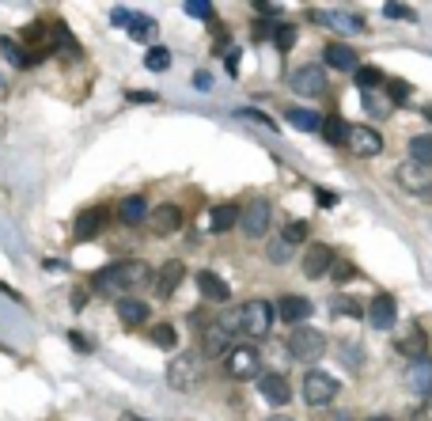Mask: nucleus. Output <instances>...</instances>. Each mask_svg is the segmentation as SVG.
Segmentation results:
<instances>
[{"mask_svg": "<svg viewBox=\"0 0 432 421\" xmlns=\"http://www.w3.org/2000/svg\"><path fill=\"white\" fill-rule=\"evenodd\" d=\"M156 281V274L148 269V262L140 258H129V262H110L91 274V293L99 296H114V293H126V288H137V285H148Z\"/></svg>", "mask_w": 432, "mask_h": 421, "instance_id": "obj_1", "label": "nucleus"}, {"mask_svg": "<svg viewBox=\"0 0 432 421\" xmlns=\"http://www.w3.org/2000/svg\"><path fill=\"white\" fill-rule=\"evenodd\" d=\"M274 319H277V307L269 300H247L239 307V330L250 334V338H266L274 330Z\"/></svg>", "mask_w": 432, "mask_h": 421, "instance_id": "obj_2", "label": "nucleus"}, {"mask_svg": "<svg viewBox=\"0 0 432 421\" xmlns=\"http://www.w3.org/2000/svg\"><path fill=\"white\" fill-rule=\"evenodd\" d=\"M288 353H292L296 361H318L326 353V334L315 330V326H292V334H288Z\"/></svg>", "mask_w": 432, "mask_h": 421, "instance_id": "obj_3", "label": "nucleus"}, {"mask_svg": "<svg viewBox=\"0 0 432 421\" xmlns=\"http://www.w3.org/2000/svg\"><path fill=\"white\" fill-rule=\"evenodd\" d=\"M337 391H342V383H337L330 372L311 368V372L304 376V399L311 402V406H326V402H334Z\"/></svg>", "mask_w": 432, "mask_h": 421, "instance_id": "obj_4", "label": "nucleus"}, {"mask_svg": "<svg viewBox=\"0 0 432 421\" xmlns=\"http://www.w3.org/2000/svg\"><path fill=\"white\" fill-rule=\"evenodd\" d=\"M197 380H201V357H194V353H178V357L167 364V383H171L175 391H190Z\"/></svg>", "mask_w": 432, "mask_h": 421, "instance_id": "obj_5", "label": "nucleus"}, {"mask_svg": "<svg viewBox=\"0 0 432 421\" xmlns=\"http://www.w3.org/2000/svg\"><path fill=\"white\" fill-rule=\"evenodd\" d=\"M394 179H398V186L406 194H413V198H432V167H421V163L410 160L394 171Z\"/></svg>", "mask_w": 432, "mask_h": 421, "instance_id": "obj_6", "label": "nucleus"}, {"mask_svg": "<svg viewBox=\"0 0 432 421\" xmlns=\"http://www.w3.org/2000/svg\"><path fill=\"white\" fill-rule=\"evenodd\" d=\"M288 88H292L296 95H304V99L323 95L326 91V69L323 65H299L292 76H288Z\"/></svg>", "mask_w": 432, "mask_h": 421, "instance_id": "obj_7", "label": "nucleus"}, {"mask_svg": "<svg viewBox=\"0 0 432 421\" xmlns=\"http://www.w3.org/2000/svg\"><path fill=\"white\" fill-rule=\"evenodd\" d=\"M269 220H274V209H269V201H262V198L247 201V205H243V213H239V228H243V236H250V239L266 236Z\"/></svg>", "mask_w": 432, "mask_h": 421, "instance_id": "obj_8", "label": "nucleus"}, {"mask_svg": "<svg viewBox=\"0 0 432 421\" xmlns=\"http://www.w3.org/2000/svg\"><path fill=\"white\" fill-rule=\"evenodd\" d=\"M224 364H228V372L236 380H250V376H258V368H262V353L255 345H231V353L224 357Z\"/></svg>", "mask_w": 432, "mask_h": 421, "instance_id": "obj_9", "label": "nucleus"}, {"mask_svg": "<svg viewBox=\"0 0 432 421\" xmlns=\"http://www.w3.org/2000/svg\"><path fill=\"white\" fill-rule=\"evenodd\" d=\"M345 148H349L353 156H360V160H372V156L383 152V137H379V129H372V126H349Z\"/></svg>", "mask_w": 432, "mask_h": 421, "instance_id": "obj_10", "label": "nucleus"}, {"mask_svg": "<svg viewBox=\"0 0 432 421\" xmlns=\"http://www.w3.org/2000/svg\"><path fill=\"white\" fill-rule=\"evenodd\" d=\"M368 323L375 330H391V326L398 323V300H394L391 293H375L372 304H368Z\"/></svg>", "mask_w": 432, "mask_h": 421, "instance_id": "obj_11", "label": "nucleus"}, {"mask_svg": "<svg viewBox=\"0 0 432 421\" xmlns=\"http://www.w3.org/2000/svg\"><path fill=\"white\" fill-rule=\"evenodd\" d=\"M231 345H236V342H231V330H228L220 319L209 323V326L201 330V353H205V357H228Z\"/></svg>", "mask_w": 432, "mask_h": 421, "instance_id": "obj_12", "label": "nucleus"}, {"mask_svg": "<svg viewBox=\"0 0 432 421\" xmlns=\"http://www.w3.org/2000/svg\"><path fill=\"white\" fill-rule=\"evenodd\" d=\"M334 250L326 247V243H311V247L304 250V277H311V281H318V277H326L334 269Z\"/></svg>", "mask_w": 432, "mask_h": 421, "instance_id": "obj_13", "label": "nucleus"}, {"mask_svg": "<svg viewBox=\"0 0 432 421\" xmlns=\"http://www.w3.org/2000/svg\"><path fill=\"white\" fill-rule=\"evenodd\" d=\"M394 349H398L402 357H410V364H413V361L428 357V334L421 330L417 323H406V334H398V342H394Z\"/></svg>", "mask_w": 432, "mask_h": 421, "instance_id": "obj_14", "label": "nucleus"}, {"mask_svg": "<svg viewBox=\"0 0 432 421\" xmlns=\"http://www.w3.org/2000/svg\"><path fill=\"white\" fill-rule=\"evenodd\" d=\"M182 277H186V266L178 258H167L163 266H159V274H156V296L159 300H171V296L178 293V285H182Z\"/></svg>", "mask_w": 432, "mask_h": 421, "instance_id": "obj_15", "label": "nucleus"}, {"mask_svg": "<svg viewBox=\"0 0 432 421\" xmlns=\"http://www.w3.org/2000/svg\"><path fill=\"white\" fill-rule=\"evenodd\" d=\"M406 387H410V395H417V399L432 395V357L406 364Z\"/></svg>", "mask_w": 432, "mask_h": 421, "instance_id": "obj_16", "label": "nucleus"}, {"mask_svg": "<svg viewBox=\"0 0 432 421\" xmlns=\"http://www.w3.org/2000/svg\"><path fill=\"white\" fill-rule=\"evenodd\" d=\"M148 224H152V232L156 236H175L178 228H182V209L178 205H156L152 213H148Z\"/></svg>", "mask_w": 432, "mask_h": 421, "instance_id": "obj_17", "label": "nucleus"}, {"mask_svg": "<svg viewBox=\"0 0 432 421\" xmlns=\"http://www.w3.org/2000/svg\"><path fill=\"white\" fill-rule=\"evenodd\" d=\"M258 391L269 406H288V399H292V387H288V380L281 376V372H266V376L258 380Z\"/></svg>", "mask_w": 432, "mask_h": 421, "instance_id": "obj_18", "label": "nucleus"}, {"mask_svg": "<svg viewBox=\"0 0 432 421\" xmlns=\"http://www.w3.org/2000/svg\"><path fill=\"white\" fill-rule=\"evenodd\" d=\"M110 220V209L107 205H95V209H83L76 217V239H95Z\"/></svg>", "mask_w": 432, "mask_h": 421, "instance_id": "obj_19", "label": "nucleus"}, {"mask_svg": "<svg viewBox=\"0 0 432 421\" xmlns=\"http://www.w3.org/2000/svg\"><path fill=\"white\" fill-rule=\"evenodd\" d=\"M197 288H201V296L212 300V304H228L231 300L228 281H224L220 274H212V269H201V274H197Z\"/></svg>", "mask_w": 432, "mask_h": 421, "instance_id": "obj_20", "label": "nucleus"}, {"mask_svg": "<svg viewBox=\"0 0 432 421\" xmlns=\"http://www.w3.org/2000/svg\"><path fill=\"white\" fill-rule=\"evenodd\" d=\"M323 58H326V65L330 69H342V72H356L360 69V61H356V50L353 46H345V42H330L323 50Z\"/></svg>", "mask_w": 432, "mask_h": 421, "instance_id": "obj_21", "label": "nucleus"}, {"mask_svg": "<svg viewBox=\"0 0 432 421\" xmlns=\"http://www.w3.org/2000/svg\"><path fill=\"white\" fill-rule=\"evenodd\" d=\"M277 315H281L285 323L304 326L307 319H311V300H307V296H285V300L277 304Z\"/></svg>", "mask_w": 432, "mask_h": 421, "instance_id": "obj_22", "label": "nucleus"}, {"mask_svg": "<svg viewBox=\"0 0 432 421\" xmlns=\"http://www.w3.org/2000/svg\"><path fill=\"white\" fill-rule=\"evenodd\" d=\"M239 205H231V201H224V205H216V209L209 213V228L216 232V236H224V232H231L239 224Z\"/></svg>", "mask_w": 432, "mask_h": 421, "instance_id": "obj_23", "label": "nucleus"}, {"mask_svg": "<svg viewBox=\"0 0 432 421\" xmlns=\"http://www.w3.org/2000/svg\"><path fill=\"white\" fill-rule=\"evenodd\" d=\"M118 220L121 224H140V220H148V198L144 194H133V198H126L118 205Z\"/></svg>", "mask_w": 432, "mask_h": 421, "instance_id": "obj_24", "label": "nucleus"}, {"mask_svg": "<svg viewBox=\"0 0 432 421\" xmlns=\"http://www.w3.org/2000/svg\"><path fill=\"white\" fill-rule=\"evenodd\" d=\"M118 319L129 323V326L148 323V304L144 300H133V296H121V300H118Z\"/></svg>", "mask_w": 432, "mask_h": 421, "instance_id": "obj_25", "label": "nucleus"}, {"mask_svg": "<svg viewBox=\"0 0 432 421\" xmlns=\"http://www.w3.org/2000/svg\"><path fill=\"white\" fill-rule=\"evenodd\" d=\"M318 133H323L326 145H345V140H349V126H345V118H342V114H326V118H323V129H318Z\"/></svg>", "mask_w": 432, "mask_h": 421, "instance_id": "obj_26", "label": "nucleus"}, {"mask_svg": "<svg viewBox=\"0 0 432 421\" xmlns=\"http://www.w3.org/2000/svg\"><path fill=\"white\" fill-rule=\"evenodd\" d=\"M285 118H288V126L304 129V133H315V129H323V118H318L315 110H304V107H288Z\"/></svg>", "mask_w": 432, "mask_h": 421, "instance_id": "obj_27", "label": "nucleus"}, {"mask_svg": "<svg viewBox=\"0 0 432 421\" xmlns=\"http://www.w3.org/2000/svg\"><path fill=\"white\" fill-rule=\"evenodd\" d=\"M410 160L421 163V167H432V133L410 137Z\"/></svg>", "mask_w": 432, "mask_h": 421, "instance_id": "obj_28", "label": "nucleus"}, {"mask_svg": "<svg viewBox=\"0 0 432 421\" xmlns=\"http://www.w3.org/2000/svg\"><path fill=\"white\" fill-rule=\"evenodd\" d=\"M356 83H360L364 91H372V88H383V83H387V76H383L375 65H360V69H356Z\"/></svg>", "mask_w": 432, "mask_h": 421, "instance_id": "obj_29", "label": "nucleus"}, {"mask_svg": "<svg viewBox=\"0 0 432 421\" xmlns=\"http://www.w3.org/2000/svg\"><path fill=\"white\" fill-rule=\"evenodd\" d=\"M156 20H148V15H133V27H129V34H133L137 42H152L156 39Z\"/></svg>", "mask_w": 432, "mask_h": 421, "instance_id": "obj_30", "label": "nucleus"}, {"mask_svg": "<svg viewBox=\"0 0 432 421\" xmlns=\"http://www.w3.org/2000/svg\"><path fill=\"white\" fill-rule=\"evenodd\" d=\"M266 258L274 262V266H285V262L292 258V247H288V243L277 236V239H269V247H266Z\"/></svg>", "mask_w": 432, "mask_h": 421, "instance_id": "obj_31", "label": "nucleus"}, {"mask_svg": "<svg viewBox=\"0 0 432 421\" xmlns=\"http://www.w3.org/2000/svg\"><path fill=\"white\" fill-rule=\"evenodd\" d=\"M152 342L163 345V349H175V345H178L175 326H171V323H156V326H152Z\"/></svg>", "mask_w": 432, "mask_h": 421, "instance_id": "obj_32", "label": "nucleus"}, {"mask_svg": "<svg viewBox=\"0 0 432 421\" xmlns=\"http://www.w3.org/2000/svg\"><path fill=\"white\" fill-rule=\"evenodd\" d=\"M144 65H148L152 72H163L167 65H171V50H163V46H152V50L144 53Z\"/></svg>", "mask_w": 432, "mask_h": 421, "instance_id": "obj_33", "label": "nucleus"}, {"mask_svg": "<svg viewBox=\"0 0 432 421\" xmlns=\"http://www.w3.org/2000/svg\"><path fill=\"white\" fill-rule=\"evenodd\" d=\"M274 42H277V50H281V53H288V50L296 46V27H292V23H277Z\"/></svg>", "mask_w": 432, "mask_h": 421, "instance_id": "obj_34", "label": "nucleus"}, {"mask_svg": "<svg viewBox=\"0 0 432 421\" xmlns=\"http://www.w3.org/2000/svg\"><path fill=\"white\" fill-rule=\"evenodd\" d=\"M281 239H285L288 247H296V243H304V239H307V220H292V224H285V232H281Z\"/></svg>", "mask_w": 432, "mask_h": 421, "instance_id": "obj_35", "label": "nucleus"}, {"mask_svg": "<svg viewBox=\"0 0 432 421\" xmlns=\"http://www.w3.org/2000/svg\"><path fill=\"white\" fill-rule=\"evenodd\" d=\"M0 50H4V58L15 65V69H27V53H23V46H15L12 39H0Z\"/></svg>", "mask_w": 432, "mask_h": 421, "instance_id": "obj_36", "label": "nucleus"}, {"mask_svg": "<svg viewBox=\"0 0 432 421\" xmlns=\"http://www.w3.org/2000/svg\"><path fill=\"white\" fill-rule=\"evenodd\" d=\"M410 83L406 80H387V95H391V102H394V107H402V102H406L410 99Z\"/></svg>", "mask_w": 432, "mask_h": 421, "instance_id": "obj_37", "label": "nucleus"}, {"mask_svg": "<svg viewBox=\"0 0 432 421\" xmlns=\"http://www.w3.org/2000/svg\"><path fill=\"white\" fill-rule=\"evenodd\" d=\"M330 23L337 27V31H349V34H360V31H364V20H360V15H334Z\"/></svg>", "mask_w": 432, "mask_h": 421, "instance_id": "obj_38", "label": "nucleus"}, {"mask_svg": "<svg viewBox=\"0 0 432 421\" xmlns=\"http://www.w3.org/2000/svg\"><path fill=\"white\" fill-rule=\"evenodd\" d=\"M330 277L337 281V285H345V281H353V277H356V266H353V262H345V258H337V262H334V269H330Z\"/></svg>", "mask_w": 432, "mask_h": 421, "instance_id": "obj_39", "label": "nucleus"}, {"mask_svg": "<svg viewBox=\"0 0 432 421\" xmlns=\"http://www.w3.org/2000/svg\"><path fill=\"white\" fill-rule=\"evenodd\" d=\"M383 15H387V20H406V23L417 20V12L406 8V4H383Z\"/></svg>", "mask_w": 432, "mask_h": 421, "instance_id": "obj_40", "label": "nucleus"}, {"mask_svg": "<svg viewBox=\"0 0 432 421\" xmlns=\"http://www.w3.org/2000/svg\"><path fill=\"white\" fill-rule=\"evenodd\" d=\"M236 114H239V118H250V121H258V126H266L269 133H274V129H277V121H274V118H266V114H262V110H250V107H243V110H236Z\"/></svg>", "mask_w": 432, "mask_h": 421, "instance_id": "obj_41", "label": "nucleus"}, {"mask_svg": "<svg viewBox=\"0 0 432 421\" xmlns=\"http://www.w3.org/2000/svg\"><path fill=\"white\" fill-rule=\"evenodd\" d=\"M186 15H197V20H212V4H205V0H186Z\"/></svg>", "mask_w": 432, "mask_h": 421, "instance_id": "obj_42", "label": "nucleus"}, {"mask_svg": "<svg viewBox=\"0 0 432 421\" xmlns=\"http://www.w3.org/2000/svg\"><path fill=\"white\" fill-rule=\"evenodd\" d=\"M110 23L129 31V27H133V12H129V8H114V12H110Z\"/></svg>", "mask_w": 432, "mask_h": 421, "instance_id": "obj_43", "label": "nucleus"}, {"mask_svg": "<svg viewBox=\"0 0 432 421\" xmlns=\"http://www.w3.org/2000/svg\"><path fill=\"white\" fill-rule=\"evenodd\" d=\"M315 201L323 205V209H334V205H337V194H334V190H323V186H318V190H315Z\"/></svg>", "mask_w": 432, "mask_h": 421, "instance_id": "obj_44", "label": "nucleus"}, {"mask_svg": "<svg viewBox=\"0 0 432 421\" xmlns=\"http://www.w3.org/2000/svg\"><path fill=\"white\" fill-rule=\"evenodd\" d=\"M334 312H342V315H360V304H356V300H337Z\"/></svg>", "mask_w": 432, "mask_h": 421, "instance_id": "obj_45", "label": "nucleus"}, {"mask_svg": "<svg viewBox=\"0 0 432 421\" xmlns=\"http://www.w3.org/2000/svg\"><path fill=\"white\" fill-rule=\"evenodd\" d=\"M274 31H277V27L269 23V20H258L255 23V39H266V34H274Z\"/></svg>", "mask_w": 432, "mask_h": 421, "instance_id": "obj_46", "label": "nucleus"}, {"mask_svg": "<svg viewBox=\"0 0 432 421\" xmlns=\"http://www.w3.org/2000/svg\"><path fill=\"white\" fill-rule=\"evenodd\" d=\"M194 88H197V91H209V88H212V76H209V72H197V76H194Z\"/></svg>", "mask_w": 432, "mask_h": 421, "instance_id": "obj_47", "label": "nucleus"}, {"mask_svg": "<svg viewBox=\"0 0 432 421\" xmlns=\"http://www.w3.org/2000/svg\"><path fill=\"white\" fill-rule=\"evenodd\" d=\"M129 102H156L152 91H129Z\"/></svg>", "mask_w": 432, "mask_h": 421, "instance_id": "obj_48", "label": "nucleus"}, {"mask_svg": "<svg viewBox=\"0 0 432 421\" xmlns=\"http://www.w3.org/2000/svg\"><path fill=\"white\" fill-rule=\"evenodd\" d=\"M72 345H76L80 353H88V349H91V345H88V338H83V334H72Z\"/></svg>", "mask_w": 432, "mask_h": 421, "instance_id": "obj_49", "label": "nucleus"}, {"mask_svg": "<svg viewBox=\"0 0 432 421\" xmlns=\"http://www.w3.org/2000/svg\"><path fill=\"white\" fill-rule=\"evenodd\" d=\"M228 72H239V50L228 53Z\"/></svg>", "mask_w": 432, "mask_h": 421, "instance_id": "obj_50", "label": "nucleus"}, {"mask_svg": "<svg viewBox=\"0 0 432 421\" xmlns=\"http://www.w3.org/2000/svg\"><path fill=\"white\" fill-rule=\"evenodd\" d=\"M269 421H292V417H288V414H274V417H269Z\"/></svg>", "mask_w": 432, "mask_h": 421, "instance_id": "obj_51", "label": "nucleus"}, {"mask_svg": "<svg viewBox=\"0 0 432 421\" xmlns=\"http://www.w3.org/2000/svg\"><path fill=\"white\" fill-rule=\"evenodd\" d=\"M425 118H428V126H432V107H425Z\"/></svg>", "mask_w": 432, "mask_h": 421, "instance_id": "obj_52", "label": "nucleus"}, {"mask_svg": "<svg viewBox=\"0 0 432 421\" xmlns=\"http://www.w3.org/2000/svg\"><path fill=\"white\" fill-rule=\"evenodd\" d=\"M372 421H391V417H372Z\"/></svg>", "mask_w": 432, "mask_h": 421, "instance_id": "obj_53", "label": "nucleus"}]
</instances>
